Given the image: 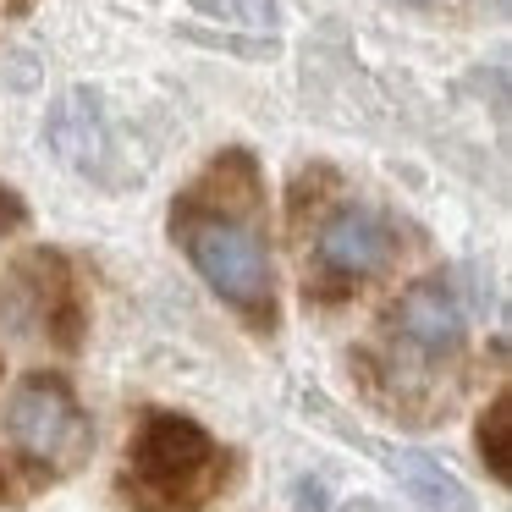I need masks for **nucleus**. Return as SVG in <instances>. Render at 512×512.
Here are the masks:
<instances>
[{
  "label": "nucleus",
  "instance_id": "f257e3e1",
  "mask_svg": "<svg viewBox=\"0 0 512 512\" xmlns=\"http://www.w3.org/2000/svg\"><path fill=\"white\" fill-rule=\"evenodd\" d=\"M259 204H265V182H259L248 155H221L171 210V237L188 254V265L221 292L248 325L270 331L276 325V270H270V248L259 232Z\"/></svg>",
  "mask_w": 512,
  "mask_h": 512
},
{
  "label": "nucleus",
  "instance_id": "f03ea898",
  "mask_svg": "<svg viewBox=\"0 0 512 512\" xmlns=\"http://www.w3.org/2000/svg\"><path fill=\"white\" fill-rule=\"evenodd\" d=\"M232 479V452L182 413H144L127 441L122 490L138 512H204Z\"/></svg>",
  "mask_w": 512,
  "mask_h": 512
},
{
  "label": "nucleus",
  "instance_id": "7ed1b4c3",
  "mask_svg": "<svg viewBox=\"0 0 512 512\" xmlns=\"http://www.w3.org/2000/svg\"><path fill=\"white\" fill-rule=\"evenodd\" d=\"M463 347H468L463 292L446 276H430V281L402 292L397 309L386 314L369 369H375L380 380H391V386H402V391H424L463 358ZM380 380H369V386H380Z\"/></svg>",
  "mask_w": 512,
  "mask_h": 512
},
{
  "label": "nucleus",
  "instance_id": "20e7f679",
  "mask_svg": "<svg viewBox=\"0 0 512 512\" xmlns=\"http://www.w3.org/2000/svg\"><path fill=\"white\" fill-rule=\"evenodd\" d=\"M6 435L45 474H72L94 452V424L56 375H28L6 402Z\"/></svg>",
  "mask_w": 512,
  "mask_h": 512
},
{
  "label": "nucleus",
  "instance_id": "39448f33",
  "mask_svg": "<svg viewBox=\"0 0 512 512\" xmlns=\"http://www.w3.org/2000/svg\"><path fill=\"white\" fill-rule=\"evenodd\" d=\"M402 254V232L369 204H347L314 237V270L309 287L314 298H342V292L364 287V281L386 276Z\"/></svg>",
  "mask_w": 512,
  "mask_h": 512
},
{
  "label": "nucleus",
  "instance_id": "423d86ee",
  "mask_svg": "<svg viewBox=\"0 0 512 512\" xmlns=\"http://www.w3.org/2000/svg\"><path fill=\"white\" fill-rule=\"evenodd\" d=\"M0 331L50 336L56 347H72L83 336V303L72 287V270L61 254H34L0 281Z\"/></svg>",
  "mask_w": 512,
  "mask_h": 512
},
{
  "label": "nucleus",
  "instance_id": "0eeeda50",
  "mask_svg": "<svg viewBox=\"0 0 512 512\" xmlns=\"http://www.w3.org/2000/svg\"><path fill=\"white\" fill-rule=\"evenodd\" d=\"M391 474L402 479V490H408L424 512H468L474 507L468 490H463V479H457L446 463H435L430 452H391Z\"/></svg>",
  "mask_w": 512,
  "mask_h": 512
},
{
  "label": "nucleus",
  "instance_id": "6e6552de",
  "mask_svg": "<svg viewBox=\"0 0 512 512\" xmlns=\"http://www.w3.org/2000/svg\"><path fill=\"white\" fill-rule=\"evenodd\" d=\"M50 144L61 149V160L78 171H100V155H105V133H100V111H94L89 94H67L50 122Z\"/></svg>",
  "mask_w": 512,
  "mask_h": 512
},
{
  "label": "nucleus",
  "instance_id": "1a4fd4ad",
  "mask_svg": "<svg viewBox=\"0 0 512 512\" xmlns=\"http://www.w3.org/2000/svg\"><path fill=\"white\" fill-rule=\"evenodd\" d=\"M512 397L507 391H496L490 397V408H485V419H479V457H485V468L507 485L512 479V452H507V435H512Z\"/></svg>",
  "mask_w": 512,
  "mask_h": 512
},
{
  "label": "nucleus",
  "instance_id": "9d476101",
  "mask_svg": "<svg viewBox=\"0 0 512 512\" xmlns=\"http://www.w3.org/2000/svg\"><path fill=\"white\" fill-rule=\"evenodd\" d=\"M199 12H210V17H221V23H237V28H276V0H193Z\"/></svg>",
  "mask_w": 512,
  "mask_h": 512
},
{
  "label": "nucleus",
  "instance_id": "9b49d317",
  "mask_svg": "<svg viewBox=\"0 0 512 512\" xmlns=\"http://www.w3.org/2000/svg\"><path fill=\"white\" fill-rule=\"evenodd\" d=\"M17 221H23V204H17V199H12V193L0 188V232H12V226H17Z\"/></svg>",
  "mask_w": 512,
  "mask_h": 512
},
{
  "label": "nucleus",
  "instance_id": "f8f14e48",
  "mask_svg": "<svg viewBox=\"0 0 512 512\" xmlns=\"http://www.w3.org/2000/svg\"><path fill=\"white\" fill-rule=\"evenodd\" d=\"M342 512H386L380 501H353V507H342Z\"/></svg>",
  "mask_w": 512,
  "mask_h": 512
},
{
  "label": "nucleus",
  "instance_id": "ddd939ff",
  "mask_svg": "<svg viewBox=\"0 0 512 512\" xmlns=\"http://www.w3.org/2000/svg\"><path fill=\"white\" fill-rule=\"evenodd\" d=\"M402 6H435V0H402Z\"/></svg>",
  "mask_w": 512,
  "mask_h": 512
},
{
  "label": "nucleus",
  "instance_id": "4468645a",
  "mask_svg": "<svg viewBox=\"0 0 512 512\" xmlns=\"http://www.w3.org/2000/svg\"><path fill=\"white\" fill-rule=\"evenodd\" d=\"M6 6H17V12H23V6H28V0H6Z\"/></svg>",
  "mask_w": 512,
  "mask_h": 512
},
{
  "label": "nucleus",
  "instance_id": "2eb2a0df",
  "mask_svg": "<svg viewBox=\"0 0 512 512\" xmlns=\"http://www.w3.org/2000/svg\"><path fill=\"white\" fill-rule=\"evenodd\" d=\"M0 496H6V485H0Z\"/></svg>",
  "mask_w": 512,
  "mask_h": 512
}]
</instances>
